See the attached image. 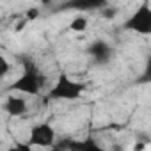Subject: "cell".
<instances>
[{"mask_svg":"<svg viewBox=\"0 0 151 151\" xmlns=\"http://www.w3.org/2000/svg\"><path fill=\"white\" fill-rule=\"evenodd\" d=\"M43 84L45 78L39 71V68L30 60V59H23V73L22 77L16 78L7 91L9 93H22V94H29V96H39L43 91Z\"/></svg>","mask_w":151,"mask_h":151,"instance_id":"1","label":"cell"},{"mask_svg":"<svg viewBox=\"0 0 151 151\" xmlns=\"http://www.w3.org/2000/svg\"><path fill=\"white\" fill-rule=\"evenodd\" d=\"M84 93H86V84L69 78L66 71H60L59 77H57V80H55V84L50 87L46 98H48V100H64V101H71V100H78Z\"/></svg>","mask_w":151,"mask_h":151,"instance_id":"2","label":"cell"},{"mask_svg":"<svg viewBox=\"0 0 151 151\" xmlns=\"http://www.w3.org/2000/svg\"><path fill=\"white\" fill-rule=\"evenodd\" d=\"M126 30H132L140 36H149L151 34V6L147 2L140 4L123 23Z\"/></svg>","mask_w":151,"mask_h":151,"instance_id":"3","label":"cell"},{"mask_svg":"<svg viewBox=\"0 0 151 151\" xmlns=\"http://www.w3.org/2000/svg\"><path fill=\"white\" fill-rule=\"evenodd\" d=\"M25 142L32 147L50 149V147L57 146V133L50 123H37L29 130V137Z\"/></svg>","mask_w":151,"mask_h":151,"instance_id":"4","label":"cell"},{"mask_svg":"<svg viewBox=\"0 0 151 151\" xmlns=\"http://www.w3.org/2000/svg\"><path fill=\"white\" fill-rule=\"evenodd\" d=\"M57 147L62 151H107L105 147H101L94 137H87L86 140H71V139H64L60 142H57Z\"/></svg>","mask_w":151,"mask_h":151,"instance_id":"5","label":"cell"},{"mask_svg":"<svg viewBox=\"0 0 151 151\" xmlns=\"http://www.w3.org/2000/svg\"><path fill=\"white\" fill-rule=\"evenodd\" d=\"M112 46L107 43V41H94L89 48H87V53L91 55V59L96 62V64H100V66H105V64H109L110 60H112Z\"/></svg>","mask_w":151,"mask_h":151,"instance_id":"6","label":"cell"},{"mask_svg":"<svg viewBox=\"0 0 151 151\" xmlns=\"http://www.w3.org/2000/svg\"><path fill=\"white\" fill-rule=\"evenodd\" d=\"M4 110H6V114H9L13 117H22L29 112V103H27L25 98L11 94L4 101Z\"/></svg>","mask_w":151,"mask_h":151,"instance_id":"7","label":"cell"},{"mask_svg":"<svg viewBox=\"0 0 151 151\" xmlns=\"http://www.w3.org/2000/svg\"><path fill=\"white\" fill-rule=\"evenodd\" d=\"M109 4L105 2H100V0H96V2H87V0H82V2H69L68 7L69 9H78V11H93V9H103L107 7Z\"/></svg>","mask_w":151,"mask_h":151,"instance_id":"8","label":"cell"},{"mask_svg":"<svg viewBox=\"0 0 151 151\" xmlns=\"http://www.w3.org/2000/svg\"><path fill=\"white\" fill-rule=\"evenodd\" d=\"M87 27H89V20H87V16H82V14H78V16H75L71 22H69V30L71 32H77V34H82V32H86L87 30Z\"/></svg>","mask_w":151,"mask_h":151,"instance_id":"9","label":"cell"},{"mask_svg":"<svg viewBox=\"0 0 151 151\" xmlns=\"http://www.w3.org/2000/svg\"><path fill=\"white\" fill-rule=\"evenodd\" d=\"M139 82L140 84H151V55H147L146 59V66H144V71L139 77Z\"/></svg>","mask_w":151,"mask_h":151,"instance_id":"10","label":"cell"},{"mask_svg":"<svg viewBox=\"0 0 151 151\" xmlns=\"http://www.w3.org/2000/svg\"><path fill=\"white\" fill-rule=\"evenodd\" d=\"M9 151H34V149H32V146H29L27 142H14V144L9 147Z\"/></svg>","mask_w":151,"mask_h":151,"instance_id":"11","label":"cell"},{"mask_svg":"<svg viewBox=\"0 0 151 151\" xmlns=\"http://www.w3.org/2000/svg\"><path fill=\"white\" fill-rule=\"evenodd\" d=\"M37 16H39V9H37V7H30V9L25 11V20H27V22H32V20H36Z\"/></svg>","mask_w":151,"mask_h":151,"instance_id":"12","label":"cell"},{"mask_svg":"<svg viewBox=\"0 0 151 151\" xmlns=\"http://www.w3.org/2000/svg\"><path fill=\"white\" fill-rule=\"evenodd\" d=\"M101 14H103V18H107V20H112V18H116V14H117V9H116L114 6H110V9H109V11H107V7H103Z\"/></svg>","mask_w":151,"mask_h":151,"instance_id":"13","label":"cell"},{"mask_svg":"<svg viewBox=\"0 0 151 151\" xmlns=\"http://www.w3.org/2000/svg\"><path fill=\"white\" fill-rule=\"evenodd\" d=\"M0 66H2V69H0V73H2V77H6V75L9 73V62L6 59V55L0 57Z\"/></svg>","mask_w":151,"mask_h":151,"instance_id":"14","label":"cell"},{"mask_svg":"<svg viewBox=\"0 0 151 151\" xmlns=\"http://www.w3.org/2000/svg\"><path fill=\"white\" fill-rule=\"evenodd\" d=\"M132 149H133V151H146V149H147V142H144V140H137V142L133 144Z\"/></svg>","mask_w":151,"mask_h":151,"instance_id":"15","label":"cell"},{"mask_svg":"<svg viewBox=\"0 0 151 151\" xmlns=\"http://www.w3.org/2000/svg\"><path fill=\"white\" fill-rule=\"evenodd\" d=\"M112 151H124V149H123L121 146H114V147H112Z\"/></svg>","mask_w":151,"mask_h":151,"instance_id":"16","label":"cell"},{"mask_svg":"<svg viewBox=\"0 0 151 151\" xmlns=\"http://www.w3.org/2000/svg\"><path fill=\"white\" fill-rule=\"evenodd\" d=\"M46 151H62V149H59L57 146H53V147H50V149H46Z\"/></svg>","mask_w":151,"mask_h":151,"instance_id":"17","label":"cell"}]
</instances>
